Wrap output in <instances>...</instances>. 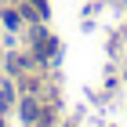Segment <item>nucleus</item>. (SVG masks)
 I'll return each mask as SVG.
<instances>
[{"instance_id": "7ed1b4c3", "label": "nucleus", "mask_w": 127, "mask_h": 127, "mask_svg": "<svg viewBox=\"0 0 127 127\" xmlns=\"http://www.w3.org/2000/svg\"><path fill=\"white\" fill-rule=\"evenodd\" d=\"M33 4H36V11H40V15H47V0H33Z\"/></svg>"}, {"instance_id": "f03ea898", "label": "nucleus", "mask_w": 127, "mask_h": 127, "mask_svg": "<svg viewBox=\"0 0 127 127\" xmlns=\"http://www.w3.org/2000/svg\"><path fill=\"white\" fill-rule=\"evenodd\" d=\"M22 116H26V120L36 116V102H29V98H26V102H22Z\"/></svg>"}, {"instance_id": "f257e3e1", "label": "nucleus", "mask_w": 127, "mask_h": 127, "mask_svg": "<svg viewBox=\"0 0 127 127\" xmlns=\"http://www.w3.org/2000/svg\"><path fill=\"white\" fill-rule=\"evenodd\" d=\"M36 55H40V58L55 55V40H40V44H36Z\"/></svg>"}]
</instances>
